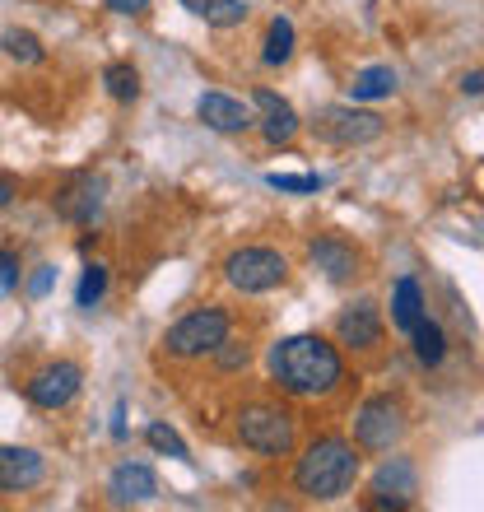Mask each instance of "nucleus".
<instances>
[{
	"mask_svg": "<svg viewBox=\"0 0 484 512\" xmlns=\"http://www.w3.org/2000/svg\"><path fill=\"white\" fill-rule=\"evenodd\" d=\"M266 373L284 396L322 401V396L340 391V382H345V359H340V345H331L317 331H303V336H284L270 345Z\"/></svg>",
	"mask_w": 484,
	"mask_h": 512,
	"instance_id": "f257e3e1",
	"label": "nucleus"
},
{
	"mask_svg": "<svg viewBox=\"0 0 484 512\" xmlns=\"http://www.w3.org/2000/svg\"><path fill=\"white\" fill-rule=\"evenodd\" d=\"M359 447L340 433H322L303 447V457L294 461V494H303L308 503H336L340 494H350L359 480Z\"/></svg>",
	"mask_w": 484,
	"mask_h": 512,
	"instance_id": "f03ea898",
	"label": "nucleus"
},
{
	"mask_svg": "<svg viewBox=\"0 0 484 512\" xmlns=\"http://www.w3.org/2000/svg\"><path fill=\"white\" fill-rule=\"evenodd\" d=\"M242 447H252L256 457H289L298 447V419L294 410H284L275 401H252L242 405L238 419H233Z\"/></svg>",
	"mask_w": 484,
	"mask_h": 512,
	"instance_id": "7ed1b4c3",
	"label": "nucleus"
},
{
	"mask_svg": "<svg viewBox=\"0 0 484 512\" xmlns=\"http://www.w3.org/2000/svg\"><path fill=\"white\" fill-rule=\"evenodd\" d=\"M233 331V312L210 303V308H191L182 322L168 326V336H163V350L173 354V359H205V354H215V345Z\"/></svg>",
	"mask_w": 484,
	"mask_h": 512,
	"instance_id": "20e7f679",
	"label": "nucleus"
},
{
	"mask_svg": "<svg viewBox=\"0 0 484 512\" xmlns=\"http://www.w3.org/2000/svg\"><path fill=\"white\" fill-rule=\"evenodd\" d=\"M224 280L238 294H270L289 280V256L275 247H238L224 256Z\"/></svg>",
	"mask_w": 484,
	"mask_h": 512,
	"instance_id": "39448f33",
	"label": "nucleus"
},
{
	"mask_svg": "<svg viewBox=\"0 0 484 512\" xmlns=\"http://www.w3.org/2000/svg\"><path fill=\"white\" fill-rule=\"evenodd\" d=\"M312 135L322 145H336V149H363L387 135V122L377 112H363L354 103H336V108H322L312 117Z\"/></svg>",
	"mask_w": 484,
	"mask_h": 512,
	"instance_id": "423d86ee",
	"label": "nucleus"
},
{
	"mask_svg": "<svg viewBox=\"0 0 484 512\" xmlns=\"http://www.w3.org/2000/svg\"><path fill=\"white\" fill-rule=\"evenodd\" d=\"M405 433V405L396 396H368L354 410V447L359 452H391Z\"/></svg>",
	"mask_w": 484,
	"mask_h": 512,
	"instance_id": "0eeeda50",
	"label": "nucleus"
},
{
	"mask_svg": "<svg viewBox=\"0 0 484 512\" xmlns=\"http://www.w3.org/2000/svg\"><path fill=\"white\" fill-rule=\"evenodd\" d=\"M80 387H84V368L75 364V359H52V364H42L38 373L24 382V396H28V405L56 415V410L75 405Z\"/></svg>",
	"mask_w": 484,
	"mask_h": 512,
	"instance_id": "6e6552de",
	"label": "nucleus"
},
{
	"mask_svg": "<svg viewBox=\"0 0 484 512\" xmlns=\"http://www.w3.org/2000/svg\"><path fill=\"white\" fill-rule=\"evenodd\" d=\"M103 201H108V182L98 173H75L66 187L52 196V210L66 224H94L103 215Z\"/></svg>",
	"mask_w": 484,
	"mask_h": 512,
	"instance_id": "1a4fd4ad",
	"label": "nucleus"
},
{
	"mask_svg": "<svg viewBox=\"0 0 484 512\" xmlns=\"http://www.w3.org/2000/svg\"><path fill=\"white\" fill-rule=\"evenodd\" d=\"M336 345L345 350H377L382 345V308L373 298H354L350 308L336 317Z\"/></svg>",
	"mask_w": 484,
	"mask_h": 512,
	"instance_id": "9d476101",
	"label": "nucleus"
},
{
	"mask_svg": "<svg viewBox=\"0 0 484 512\" xmlns=\"http://www.w3.org/2000/svg\"><path fill=\"white\" fill-rule=\"evenodd\" d=\"M419 494V475H415V461L410 457H391L382 461V471L373 475V508H410Z\"/></svg>",
	"mask_w": 484,
	"mask_h": 512,
	"instance_id": "9b49d317",
	"label": "nucleus"
},
{
	"mask_svg": "<svg viewBox=\"0 0 484 512\" xmlns=\"http://www.w3.org/2000/svg\"><path fill=\"white\" fill-rule=\"evenodd\" d=\"M196 117H201L210 131H219V135H242V131H252V126H256L252 103L219 94V89H210V94L196 98Z\"/></svg>",
	"mask_w": 484,
	"mask_h": 512,
	"instance_id": "f8f14e48",
	"label": "nucleus"
},
{
	"mask_svg": "<svg viewBox=\"0 0 484 512\" xmlns=\"http://www.w3.org/2000/svg\"><path fill=\"white\" fill-rule=\"evenodd\" d=\"M308 256H312V266L322 270L331 284H350L354 275H359V252H354V243L350 238H340V233H322V238H312Z\"/></svg>",
	"mask_w": 484,
	"mask_h": 512,
	"instance_id": "ddd939ff",
	"label": "nucleus"
},
{
	"mask_svg": "<svg viewBox=\"0 0 484 512\" xmlns=\"http://www.w3.org/2000/svg\"><path fill=\"white\" fill-rule=\"evenodd\" d=\"M252 112H256V126L266 135V145H289L298 135V112L294 103H284L280 94H270V89H256L252 94Z\"/></svg>",
	"mask_w": 484,
	"mask_h": 512,
	"instance_id": "4468645a",
	"label": "nucleus"
},
{
	"mask_svg": "<svg viewBox=\"0 0 484 512\" xmlns=\"http://www.w3.org/2000/svg\"><path fill=\"white\" fill-rule=\"evenodd\" d=\"M159 494V475L149 471L145 461H121L117 471L108 475V499L117 508H135V503H149Z\"/></svg>",
	"mask_w": 484,
	"mask_h": 512,
	"instance_id": "2eb2a0df",
	"label": "nucleus"
},
{
	"mask_svg": "<svg viewBox=\"0 0 484 512\" xmlns=\"http://www.w3.org/2000/svg\"><path fill=\"white\" fill-rule=\"evenodd\" d=\"M47 461L38 447H0V489L5 494H24V489L42 485Z\"/></svg>",
	"mask_w": 484,
	"mask_h": 512,
	"instance_id": "dca6fc26",
	"label": "nucleus"
},
{
	"mask_svg": "<svg viewBox=\"0 0 484 512\" xmlns=\"http://www.w3.org/2000/svg\"><path fill=\"white\" fill-rule=\"evenodd\" d=\"M424 317H429V308H424V294H419V284L410 280V275H401V280H396V289H391V326L410 336V331H415Z\"/></svg>",
	"mask_w": 484,
	"mask_h": 512,
	"instance_id": "f3484780",
	"label": "nucleus"
},
{
	"mask_svg": "<svg viewBox=\"0 0 484 512\" xmlns=\"http://www.w3.org/2000/svg\"><path fill=\"white\" fill-rule=\"evenodd\" d=\"M396 94V70L391 66H363L350 84V103H377Z\"/></svg>",
	"mask_w": 484,
	"mask_h": 512,
	"instance_id": "a211bd4d",
	"label": "nucleus"
},
{
	"mask_svg": "<svg viewBox=\"0 0 484 512\" xmlns=\"http://www.w3.org/2000/svg\"><path fill=\"white\" fill-rule=\"evenodd\" d=\"M0 52L10 56L14 66H42V61H47L42 38L38 33H28V28H5V33H0Z\"/></svg>",
	"mask_w": 484,
	"mask_h": 512,
	"instance_id": "6ab92c4d",
	"label": "nucleus"
},
{
	"mask_svg": "<svg viewBox=\"0 0 484 512\" xmlns=\"http://www.w3.org/2000/svg\"><path fill=\"white\" fill-rule=\"evenodd\" d=\"M182 10H191L210 28H238L242 19H247V5H242V0H182Z\"/></svg>",
	"mask_w": 484,
	"mask_h": 512,
	"instance_id": "aec40b11",
	"label": "nucleus"
},
{
	"mask_svg": "<svg viewBox=\"0 0 484 512\" xmlns=\"http://www.w3.org/2000/svg\"><path fill=\"white\" fill-rule=\"evenodd\" d=\"M294 24H289V19H284V14H275V19H270V28H266V42H261V66H284V61H289V56H294Z\"/></svg>",
	"mask_w": 484,
	"mask_h": 512,
	"instance_id": "412c9836",
	"label": "nucleus"
},
{
	"mask_svg": "<svg viewBox=\"0 0 484 512\" xmlns=\"http://www.w3.org/2000/svg\"><path fill=\"white\" fill-rule=\"evenodd\" d=\"M103 89H108L112 103L131 108L135 98H140V70L131 61H112V66H103Z\"/></svg>",
	"mask_w": 484,
	"mask_h": 512,
	"instance_id": "4be33fe9",
	"label": "nucleus"
},
{
	"mask_svg": "<svg viewBox=\"0 0 484 512\" xmlns=\"http://www.w3.org/2000/svg\"><path fill=\"white\" fill-rule=\"evenodd\" d=\"M410 340H415V359L424 368H438L447 359V331L438 322H429V317H424V322L410 331Z\"/></svg>",
	"mask_w": 484,
	"mask_h": 512,
	"instance_id": "5701e85b",
	"label": "nucleus"
},
{
	"mask_svg": "<svg viewBox=\"0 0 484 512\" xmlns=\"http://www.w3.org/2000/svg\"><path fill=\"white\" fill-rule=\"evenodd\" d=\"M108 284H112L108 266H103V261H89V266H84V275H80V289H75V303H80L84 312H94L98 303L108 298Z\"/></svg>",
	"mask_w": 484,
	"mask_h": 512,
	"instance_id": "b1692460",
	"label": "nucleus"
},
{
	"mask_svg": "<svg viewBox=\"0 0 484 512\" xmlns=\"http://www.w3.org/2000/svg\"><path fill=\"white\" fill-rule=\"evenodd\" d=\"M145 443L154 447L159 457H177V461H187V457H191V452H187V443H182V433H177V429H168L163 419H154V424H149V429H145Z\"/></svg>",
	"mask_w": 484,
	"mask_h": 512,
	"instance_id": "393cba45",
	"label": "nucleus"
},
{
	"mask_svg": "<svg viewBox=\"0 0 484 512\" xmlns=\"http://www.w3.org/2000/svg\"><path fill=\"white\" fill-rule=\"evenodd\" d=\"M266 182L275 191H294V196H312V191L326 187V177H317V173H270Z\"/></svg>",
	"mask_w": 484,
	"mask_h": 512,
	"instance_id": "a878e982",
	"label": "nucleus"
},
{
	"mask_svg": "<svg viewBox=\"0 0 484 512\" xmlns=\"http://www.w3.org/2000/svg\"><path fill=\"white\" fill-rule=\"evenodd\" d=\"M247 359H252V350H247V345H238V340H229V336L215 345L219 373H238V368H247Z\"/></svg>",
	"mask_w": 484,
	"mask_h": 512,
	"instance_id": "bb28decb",
	"label": "nucleus"
},
{
	"mask_svg": "<svg viewBox=\"0 0 484 512\" xmlns=\"http://www.w3.org/2000/svg\"><path fill=\"white\" fill-rule=\"evenodd\" d=\"M19 275H24V270H19V252L0 247V298L19 289Z\"/></svg>",
	"mask_w": 484,
	"mask_h": 512,
	"instance_id": "cd10ccee",
	"label": "nucleus"
},
{
	"mask_svg": "<svg viewBox=\"0 0 484 512\" xmlns=\"http://www.w3.org/2000/svg\"><path fill=\"white\" fill-rule=\"evenodd\" d=\"M52 284H56V270H52V266H38V275L28 280V294H33V298L52 294Z\"/></svg>",
	"mask_w": 484,
	"mask_h": 512,
	"instance_id": "c85d7f7f",
	"label": "nucleus"
},
{
	"mask_svg": "<svg viewBox=\"0 0 484 512\" xmlns=\"http://www.w3.org/2000/svg\"><path fill=\"white\" fill-rule=\"evenodd\" d=\"M154 0H103V10H112V14H145Z\"/></svg>",
	"mask_w": 484,
	"mask_h": 512,
	"instance_id": "c756f323",
	"label": "nucleus"
},
{
	"mask_svg": "<svg viewBox=\"0 0 484 512\" xmlns=\"http://www.w3.org/2000/svg\"><path fill=\"white\" fill-rule=\"evenodd\" d=\"M14 201V177H5L0 173V210H5V205Z\"/></svg>",
	"mask_w": 484,
	"mask_h": 512,
	"instance_id": "7c9ffc66",
	"label": "nucleus"
},
{
	"mask_svg": "<svg viewBox=\"0 0 484 512\" xmlns=\"http://www.w3.org/2000/svg\"><path fill=\"white\" fill-rule=\"evenodd\" d=\"M461 89H466V94H471V98H480V70H471V75L461 80Z\"/></svg>",
	"mask_w": 484,
	"mask_h": 512,
	"instance_id": "2f4dec72",
	"label": "nucleus"
}]
</instances>
